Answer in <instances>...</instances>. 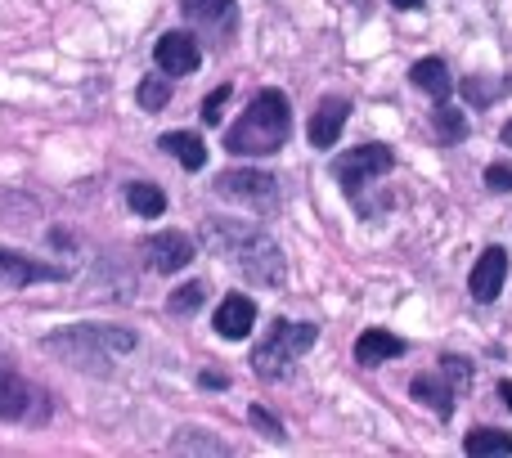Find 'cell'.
I'll return each mask as SVG.
<instances>
[{
    "instance_id": "cell-29",
    "label": "cell",
    "mask_w": 512,
    "mask_h": 458,
    "mask_svg": "<svg viewBox=\"0 0 512 458\" xmlns=\"http://www.w3.org/2000/svg\"><path fill=\"white\" fill-rule=\"evenodd\" d=\"M198 382H203V387H225V373H203Z\"/></svg>"
},
{
    "instance_id": "cell-31",
    "label": "cell",
    "mask_w": 512,
    "mask_h": 458,
    "mask_svg": "<svg viewBox=\"0 0 512 458\" xmlns=\"http://www.w3.org/2000/svg\"><path fill=\"white\" fill-rule=\"evenodd\" d=\"M391 5H396V9H418L423 0H391Z\"/></svg>"
},
{
    "instance_id": "cell-4",
    "label": "cell",
    "mask_w": 512,
    "mask_h": 458,
    "mask_svg": "<svg viewBox=\"0 0 512 458\" xmlns=\"http://www.w3.org/2000/svg\"><path fill=\"white\" fill-rule=\"evenodd\" d=\"M315 337H319V324H306V319H274L270 337L252 351L256 378H265V382L288 378L297 355H306L310 346H315Z\"/></svg>"
},
{
    "instance_id": "cell-7",
    "label": "cell",
    "mask_w": 512,
    "mask_h": 458,
    "mask_svg": "<svg viewBox=\"0 0 512 458\" xmlns=\"http://www.w3.org/2000/svg\"><path fill=\"white\" fill-rule=\"evenodd\" d=\"M216 194L221 198H234V203L243 207H274L279 203V185H274V176H265V171H221L216 176Z\"/></svg>"
},
{
    "instance_id": "cell-17",
    "label": "cell",
    "mask_w": 512,
    "mask_h": 458,
    "mask_svg": "<svg viewBox=\"0 0 512 458\" xmlns=\"http://www.w3.org/2000/svg\"><path fill=\"white\" fill-rule=\"evenodd\" d=\"M409 391H414V400H418V405H427L432 414H441V418L454 414V396H459V391L445 387V382H436V378H427V373H423V378H414V387H409Z\"/></svg>"
},
{
    "instance_id": "cell-3",
    "label": "cell",
    "mask_w": 512,
    "mask_h": 458,
    "mask_svg": "<svg viewBox=\"0 0 512 458\" xmlns=\"http://www.w3.org/2000/svg\"><path fill=\"white\" fill-rule=\"evenodd\" d=\"M288 131H292L288 95H279V90H256L248 113L225 135V149H230L234 158H265V153H279L283 144H288Z\"/></svg>"
},
{
    "instance_id": "cell-28",
    "label": "cell",
    "mask_w": 512,
    "mask_h": 458,
    "mask_svg": "<svg viewBox=\"0 0 512 458\" xmlns=\"http://www.w3.org/2000/svg\"><path fill=\"white\" fill-rule=\"evenodd\" d=\"M441 369H445V373H450L454 391H463V387H468V382H472V369H468V364H463V360H459V355H445V360H441Z\"/></svg>"
},
{
    "instance_id": "cell-5",
    "label": "cell",
    "mask_w": 512,
    "mask_h": 458,
    "mask_svg": "<svg viewBox=\"0 0 512 458\" xmlns=\"http://www.w3.org/2000/svg\"><path fill=\"white\" fill-rule=\"evenodd\" d=\"M391 167H396V153H391L387 144H360V149L342 153V158L333 162V176H337V185H342L346 194L360 198V194H364V185L382 180Z\"/></svg>"
},
{
    "instance_id": "cell-2",
    "label": "cell",
    "mask_w": 512,
    "mask_h": 458,
    "mask_svg": "<svg viewBox=\"0 0 512 458\" xmlns=\"http://www.w3.org/2000/svg\"><path fill=\"white\" fill-rule=\"evenodd\" d=\"M41 346L81 373H113V360L135 351V333L117 324H72L63 333L41 337Z\"/></svg>"
},
{
    "instance_id": "cell-27",
    "label": "cell",
    "mask_w": 512,
    "mask_h": 458,
    "mask_svg": "<svg viewBox=\"0 0 512 458\" xmlns=\"http://www.w3.org/2000/svg\"><path fill=\"white\" fill-rule=\"evenodd\" d=\"M486 185L495 189V194H512V167H508V162H490V167H486Z\"/></svg>"
},
{
    "instance_id": "cell-9",
    "label": "cell",
    "mask_w": 512,
    "mask_h": 458,
    "mask_svg": "<svg viewBox=\"0 0 512 458\" xmlns=\"http://www.w3.org/2000/svg\"><path fill=\"white\" fill-rule=\"evenodd\" d=\"M153 59H158V68L171 72V77H189V72H198L203 50H198V41L189 32H162L158 45H153Z\"/></svg>"
},
{
    "instance_id": "cell-18",
    "label": "cell",
    "mask_w": 512,
    "mask_h": 458,
    "mask_svg": "<svg viewBox=\"0 0 512 458\" xmlns=\"http://www.w3.org/2000/svg\"><path fill=\"white\" fill-rule=\"evenodd\" d=\"M162 149L176 153L180 167H185V171H198V167L207 162V144L198 140L194 131H171V135H162Z\"/></svg>"
},
{
    "instance_id": "cell-22",
    "label": "cell",
    "mask_w": 512,
    "mask_h": 458,
    "mask_svg": "<svg viewBox=\"0 0 512 458\" xmlns=\"http://www.w3.org/2000/svg\"><path fill=\"white\" fill-rule=\"evenodd\" d=\"M463 450L477 454V458H486V454H512V436L508 432H495V427H477V432H468Z\"/></svg>"
},
{
    "instance_id": "cell-14",
    "label": "cell",
    "mask_w": 512,
    "mask_h": 458,
    "mask_svg": "<svg viewBox=\"0 0 512 458\" xmlns=\"http://www.w3.org/2000/svg\"><path fill=\"white\" fill-rule=\"evenodd\" d=\"M180 14L203 32H234V0H180Z\"/></svg>"
},
{
    "instance_id": "cell-19",
    "label": "cell",
    "mask_w": 512,
    "mask_h": 458,
    "mask_svg": "<svg viewBox=\"0 0 512 458\" xmlns=\"http://www.w3.org/2000/svg\"><path fill=\"white\" fill-rule=\"evenodd\" d=\"M126 203H131L135 216H162V212H167V194H162L158 185H149V180L126 185Z\"/></svg>"
},
{
    "instance_id": "cell-13",
    "label": "cell",
    "mask_w": 512,
    "mask_h": 458,
    "mask_svg": "<svg viewBox=\"0 0 512 458\" xmlns=\"http://www.w3.org/2000/svg\"><path fill=\"white\" fill-rule=\"evenodd\" d=\"M346 117H351V104H346L342 95H328L324 104L315 108V117H310V131H306L310 144H315V149H333L342 126H346Z\"/></svg>"
},
{
    "instance_id": "cell-26",
    "label": "cell",
    "mask_w": 512,
    "mask_h": 458,
    "mask_svg": "<svg viewBox=\"0 0 512 458\" xmlns=\"http://www.w3.org/2000/svg\"><path fill=\"white\" fill-rule=\"evenodd\" d=\"M225 99H230V86H216L212 95L203 99V108H198V117H203L207 126H216V122H221V108H225Z\"/></svg>"
},
{
    "instance_id": "cell-20",
    "label": "cell",
    "mask_w": 512,
    "mask_h": 458,
    "mask_svg": "<svg viewBox=\"0 0 512 458\" xmlns=\"http://www.w3.org/2000/svg\"><path fill=\"white\" fill-rule=\"evenodd\" d=\"M135 99H140L144 113H162V108L171 104V72H153V77H144L140 90H135Z\"/></svg>"
},
{
    "instance_id": "cell-6",
    "label": "cell",
    "mask_w": 512,
    "mask_h": 458,
    "mask_svg": "<svg viewBox=\"0 0 512 458\" xmlns=\"http://www.w3.org/2000/svg\"><path fill=\"white\" fill-rule=\"evenodd\" d=\"M45 414H50V405H45L41 391L32 382H23L18 373L0 369V418L5 423H41Z\"/></svg>"
},
{
    "instance_id": "cell-10",
    "label": "cell",
    "mask_w": 512,
    "mask_h": 458,
    "mask_svg": "<svg viewBox=\"0 0 512 458\" xmlns=\"http://www.w3.org/2000/svg\"><path fill=\"white\" fill-rule=\"evenodd\" d=\"M212 324H216V333H221L225 342H243V337L252 333V324H256V301L243 297V292H230V297L216 306Z\"/></svg>"
},
{
    "instance_id": "cell-23",
    "label": "cell",
    "mask_w": 512,
    "mask_h": 458,
    "mask_svg": "<svg viewBox=\"0 0 512 458\" xmlns=\"http://www.w3.org/2000/svg\"><path fill=\"white\" fill-rule=\"evenodd\" d=\"M436 135H441V144H459L463 135H468V117H463L459 108H450L445 99L436 104Z\"/></svg>"
},
{
    "instance_id": "cell-24",
    "label": "cell",
    "mask_w": 512,
    "mask_h": 458,
    "mask_svg": "<svg viewBox=\"0 0 512 458\" xmlns=\"http://www.w3.org/2000/svg\"><path fill=\"white\" fill-rule=\"evenodd\" d=\"M203 301H207V283H185V288L171 292L167 310H171V315H194V310L203 306Z\"/></svg>"
},
{
    "instance_id": "cell-21",
    "label": "cell",
    "mask_w": 512,
    "mask_h": 458,
    "mask_svg": "<svg viewBox=\"0 0 512 458\" xmlns=\"http://www.w3.org/2000/svg\"><path fill=\"white\" fill-rule=\"evenodd\" d=\"M171 454H230V445L216 441V436H203L198 427H185L180 436H171Z\"/></svg>"
},
{
    "instance_id": "cell-25",
    "label": "cell",
    "mask_w": 512,
    "mask_h": 458,
    "mask_svg": "<svg viewBox=\"0 0 512 458\" xmlns=\"http://www.w3.org/2000/svg\"><path fill=\"white\" fill-rule=\"evenodd\" d=\"M248 418H252V427L265 436V441H283V436H288V432H283V423H279V418H274L265 405H252Z\"/></svg>"
},
{
    "instance_id": "cell-12",
    "label": "cell",
    "mask_w": 512,
    "mask_h": 458,
    "mask_svg": "<svg viewBox=\"0 0 512 458\" xmlns=\"http://www.w3.org/2000/svg\"><path fill=\"white\" fill-rule=\"evenodd\" d=\"M54 279H63V270L0 247V283H5V288H27V283H54Z\"/></svg>"
},
{
    "instance_id": "cell-32",
    "label": "cell",
    "mask_w": 512,
    "mask_h": 458,
    "mask_svg": "<svg viewBox=\"0 0 512 458\" xmlns=\"http://www.w3.org/2000/svg\"><path fill=\"white\" fill-rule=\"evenodd\" d=\"M504 144H512V122L504 126Z\"/></svg>"
},
{
    "instance_id": "cell-15",
    "label": "cell",
    "mask_w": 512,
    "mask_h": 458,
    "mask_svg": "<svg viewBox=\"0 0 512 458\" xmlns=\"http://www.w3.org/2000/svg\"><path fill=\"white\" fill-rule=\"evenodd\" d=\"M396 355H405V342H400L396 333H387V328H369V333H360V342H355V360H360L364 369H373V364H382V360H396Z\"/></svg>"
},
{
    "instance_id": "cell-1",
    "label": "cell",
    "mask_w": 512,
    "mask_h": 458,
    "mask_svg": "<svg viewBox=\"0 0 512 458\" xmlns=\"http://www.w3.org/2000/svg\"><path fill=\"white\" fill-rule=\"evenodd\" d=\"M203 243L216 256H225L234 270H243V279L261 283V288L283 283V252L265 229L243 221H203Z\"/></svg>"
},
{
    "instance_id": "cell-11",
    "label": "cell",
    "mask_w": 512,
    "mask_h": 458,
    "mask_svg": "<svg viewBox=\"0 0 512 458\" xmlns=\"http://www.w3.org/2000/svg\"><path fill=\"white\" fill-rule=\"evenodd\" d=\"M504 279H508V252L504 247H486V252L477 256V265H472L468 288L477 301H495L499 288H504Z\"/></svg>"
},
{
    "instance_id": "cell-30",
    "label": "cell",
    "mask_w": 512,
    "mask_h": 458,
    "mask_svg": "<svg viewBox=\"0 0 512 458\" xmlns=\"http://www.w3.org/2000/svg\"><path fill=\"white\" fill-rule=\"evenodd\" d=\"M499 396H504V405L512 409V382H499Z\"/></svg>"
},
{
    "instance_id": "cell-16",
    "label": "cell",
    "mask_w": 512,
    "mask_h": 458,
    "mask_svg": "<svg viewBox=\"0 0 512 458\" xmlns=\"http://www.w3.org/2000/svg\"><path fill=\"white\" fill-rule=\"evenodd\" d=\"M409 77H414V86L427 90L436 104H441V99H450V90H454V77H450V68H445L441 59H418Z\"/></svg>"
},
{
    "instance_id": "cell-8",
    "label": "cell",
    "mask_w": 512,
    "mask_h": 458,
    "mask_svg": "<svg viewBox=\"0 0 512 458\" xmlns=\"http://www.w3.org/2000/svg\"><path fill=\"white\" fill-rule=\"evenodd\" d=\"M144 252H149V265L158 274H176L185 270L189 261H194V238L180 234V229H162V234H153L149 243H144Z\"/></svg>"
}]
</instances>
